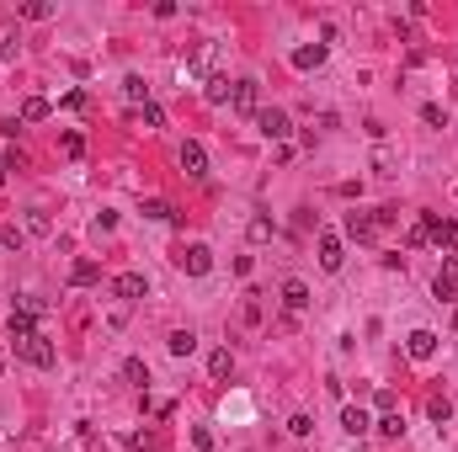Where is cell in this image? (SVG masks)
Wrapping results in <instances>:
<instances>
[{
	"mask_svg": "<svg viewBox=\"0 0 458 452\" xmlns=\"http://www.w3.org/2000/svg\"><path fill=\"white\" fill-rule=\"evenodd\" d=\"M421 229H426V239H432V245H442V250H447V256L458 250V224H453V218L421 213Z\"/></svg>",
	"mask_w": 458,
	"mask_h": 452,
	"instance_id": "cell-1",
	"label": "cell"
},
{
	"mask_svg": "<svg viewBox=\"0 0 458 452\" xmlns=\"http://www.w3.org/2000/svg\"><path fill=\"white\" fill-rule=\"evenodd\" d=\"M176 165H181V176L203 181V176H208V149H203L197 139H187V144H181V155H176Z\"/></svg>",
	"mask_w": 458,
	"mask_h": 452,
	"instance_id": "cell-2",
	"label": "cell"
},
{
	"mask_svg": "<svg viewBox=\"0 0 458 452\" xmlns=\"http://www.w3.org/2000/svg\"><path fill=\"white\" fill-rule=\"evenodd\" d=\"M16 351H22V357L32 362V368H54V362H59V351H54V341H49V335H43V330H37L32 341H22V346H16Z\"/></svg>",
	"mask_w": 458,
	"mask_h": 452,
	"instance_id": "cell-3",
	"label": "cell"
},
{
	"mask_svg": "<svg viewBox=\"0 0 458 452\" xmlns=\"http://www.w3.org/2000/svg\"><path fill=\"white\" fill-rule=\"evenodd\" d=\"M229 107L240 112V118H256V112H261V85H256V80H235V96H229Z\"/></svg>",
	"mask_w": 458,
	"mask_h": 452,
	"instance_id": "cell-4",
	"label": "cell"
},
{
	"mask_svg": "<svg viewBox=\"0 0 458 452\" xmlns=\"http://www.w3.org/2000/svg\"><path fill=\"white\" fill-rule=\"evenodd\" d=\"M144 293H149L144 272H118V277H112V298H123V303H139Z\"/></svg>",
	"mask_w": 458,
	"mask_h": 452,
	"instance_id": "cell-5",
	"label": "cell"
},
{
	"mask_svg": "<svg viewBox=\"0 0 458 452\" xmlns=\"http://www.w3.org/2000/svg\"><path fill=\"white\" fill-rule=\"evenodd\" d=\"M181 272H187V277H208V272H213V250H208L203 239L187 245V250H181Z\"/></svg>",
	"mask_w": 458,
	"mask_h": 452,
	"instance_id": "cell-6",
	"label": "cell"
},
{
	"mask_svg": "<svg viewBox=\"0 0 458 452\" xmlns=\"http://www.w3.org/2000/svg\"><path fill=\"white\" fill-rule=\"evenodd\" d=\"M432 293H437V303H458V256H447V261H442Z\"/></svg>",
	"mask_w": 458,
	"mask_h": 452,
	"instance_id": "cell-7",
	"label": "cell"
},
{
	"mask_svg": "<svg viewBox=\"0 0 458 452\" xmlns=\"http://www.w3.org/2000/svg\"><path fill=\"white\" fill-rule=\"evenodd\" d=\"M256 128H261L266 133V139H288V133H293V123H288V112H283V107H266V112H256Z\"/></svg>",
	"mask_w": 458,
	"mask_h": 452,
	"instance_id": "cell-8",
	"label": "cell"
},
{
	"mask_svg": "<svg viewBox=\"0 0 458 452\" xmlns=\"http://www.w3.org/2000/svg\"><path fill=\"white\" fill-rule=\"evenodd\" d=\"M341 431H347V437H368V431H373V415H368V410H362V405H347V410H341Z\"/></svg>",
	"mask_w": 458,
	"mask_h": 452,
	"instance_id": "cell-9",
	"label": "cell"
},
{
	"mask_svg": "<svg viewBox=\"0 0 458 452\" xmlns=\"http://www.w3.org/2000/svg\"><path fill=\"white\" fill-rule=\"evenodd\" d=\"M6 330H11V341H16V346H22V341H32V335H37V314L11 309V314H6Z\"/></svg>",
	"mask_w": 458,
	"mask_h": 452,
	"instance_id": "cell-10",
	"label": "cell"
},
{
	"mask_svg": "<svg viewBox=\"0 0 458 452\" xmlns=\"http://www.w3.org/2000/svg\"><path fill=\"white\" fill-rule=\"evenodd\" d=\"M405 351H410L416 362H432V357H437V335H432V330H410V335H405Z\"/></svg>",
	"mask_w": 458,
	"mask_h": 452,
	"instance_id": "cell-11",
	"label": "cell"
},
{
	"mask_svg": "<svg viewBox=\"0 0 458 452\" xmlns=\"http://www.w3.org/2000/svg\"><path fill=\"white\" fill-rule=\"evenodd\" d=\"M283 309H288V314L309 309V282H299V277H288V282H283Z\"/></svg>",
	"mask_w": 458,
	"mask_h": 452,
	"instance_id": "cell-12",
	"label": "cell"
},
{
	"mask_svg": "<svg viewBox=\"0 0 458 452\" xmlns=\"http://www.w3.org/2000/svg\"><path fill=\"white\" fill-rule=\"evenodd\" d=\"M341 261H347L341 234H320V266H326V272H341Z\"/></svg>",
	"mask_w": 458,
	"mask_h": 452,
	"instance_id": "cell-13",
	"label": "cell"
},
{
	"mask_svg": "<svg viewBox=\"0 0 458 452\" xmlns=\"http://www.w3.org/2000/svg\"><path fill=\"white\" fill-rule=\"evenodd\" d=\"M326 64V43H299L293 48V70H320Z\"/></svg>",
	"mask_w": 458,
	"mask_h": 452,
	"instance_id": "cell-14",
	"label": "cell"
},
{
	"mask_svg": "<svg viewBox=\"0 0 458 452\" xmlns=\"http://www.w3.org/2000/svg\"><path fill=\"white\" fill-rule=\"evenodd\" d=\"M229 372H235V351H229V346H218L213 357H208V378H229Z\"/></svg>",
	"mask_w": 458,
	"mask_h": 452,
	"instance_id": "cell-15",
	"label": "cell"
},
{
	"mask_svg": "<svg viewBox=\"0 0 458 452\" xmlns=\"http://www.w3.org/2000/svg\"><path fill=\"white\" fill-rule=\"evenodd\" d=\"M123 378H128L133 389H149V362L144 357H128V362H123Z\"/></svg>",
	"mask_w": 458,
	"mask_h": 452,
	"instance_id": "cell-16",
	"label": "cell"
},
{
	"mask_svg": "<svg viewBox=\"0 0 458 452\" xmlns=\"http://www.w3.org/2000/svg\"><path fill=\"white\" fill-rule=\"evenodd\" d=\"M70 282H75V287L101 282V266H97V261H75V266H70Z\"/></svg>",
	"mask_w": 458,
	"mask_h": 452,
	"instance_id": "cell-17",
	"label": "cell"
},
{
	"mask_svg": "<svg viewBox=\"0 0 458 452\" xmlns=\"http://www.w3.org/2000/svg\"><path fill=\"white\" fill-rule=\"evenodd\" d=\"M203 96H208V101H213V107H218V101H229V96H235V85H229V80H224V75H208V85H203Z\"/></svg>",
	"mask_w": 458,
	"mask_h": 452,
	"instance_id": "cell-18",
	"label": "cell"
},
{
	"mask_svg": "<svg viewBox=\"0 0 458 452\" xmlns=\"http://www.w3.org/2000/svg\"><path fill=\"white\" fill-rule=\"evenodd\" d=\"M347 239H373V218L368 213H347Z\"/></svg>",
	"mask_w": 458,
	"mask_h": 452,
	"instance_id": "cell-19",
	"label": "cell"
},
{
	"mask_svg": "<svg viewBox=\"0 0 458 452\" xmlns=\"http://www.w3.org/2000/svg\"><path fill=\"white\" fill-rule=\"evenodd\" d=\"M197 351V335L192 330H171V357H192Z\"/></svg>",
	"mask_w": 458,
	"mask_h": 452,
	"instance_id": "cell-20",
	"label": "cell"
},
{
	"mask_svg": "<svg viewBox=\"0 0 458 452\" xmlns=\"http://www.w3.org/2000/svg\"><path fill=\"white\" fill-rule=\"evenodd\" d=\"M16 118H22V123H43V118H49V101H43V96H27Z\"/></svg>",
	"mask_w": 458,
	"mask_h": 452,
	"instance_id": "cell-21",
	"label": "cell"
},
{
	"mask_svg": "<svg viewBox=\"0 0 458 452\" xmlns=\"http://www.w3.org/2000/svg\"><path fill=\"white\" fill-rule=\"evenodd\" d=\"M27 234H37V239H43V234H54V218L43 213V208H32V213H27Z\"/></svg>",
	"mask_w": 458,
	"mask_h": 452,
	"instance_id": "cell-22",
	"label": "cell"
},
{
	"mask_svg": "<svg viewBox=\"0 0 458 452\" xmlns=\"http://www.w3.org/2000/svg\"><path fill=\"white\" fill-rule=\"evenodd\" d=\"M373 431H378V437H389V441H395L400 431H405V415H378V420H373Z\"/></svg>",
	"mask_w": 458,
	"mask_h": 452,
	"instance_id": "cell-23",
	"label": "cell"
},
{
	"mask_svg": "<svg viewBox=\"0 0 458 452\" xmlns=\"http://www.w3.org/2000/svg\"><path fill=\"white\" fill-rule=\"evenodd\" d=\"M123 91H128V101H139V107L149 101V85H144V75H128V80H123Z\"/></svg>",
	"mask_w": 458,
	"mask_h": 452,
	"instance_id": "cell-24",
	"label": "cell"
},
{
	"mask_svg": "<svg viewBox=\"0 0 458 452\" xmlns=\"http://www.w3.org/2000/svg\"><path fill=\"white\" fill-rule=\"evenodd\" d=\"M245 234H251V245H266L278 229H272V218H251V229H245Z\"/></svg>",
	"mask_w": 458,
	"mask_h": 452,
	"instance_id": "cell-25",
	"label": "cell"
},
{
	"mask_svg": "<svg viewBox=\"0 0 458 452\" xmlns=\"http://www.w3.org/2000/svg\"><path fill=\"white\" fill-rule=\"evenodd\" d=\"M16 54H22V32L6 27V32H0V59H16Z\"/></svg>",
	"mask_w": 458,
	"mask_h": 452,
	"instance_id": "cell-26",
	"label": "cell"
},
{
	"mask_svg": "<svg viewBox=\"0 0 458 452\" xmlns=\"http://www.w3.org/2000/svg\"><path fill=\"white\" fill-rule=\"evenodd\" d=\"M139 123H144V128H166V112H160L155 101H144V107H139Z\"/></svg>",
	"mask_w": 458,
	"mask_h": 452,
	"instance_id": "cell-27",
	"label": "cell"
},
{
	"mask_svg": "<svg viewBox=\"0 0 458 452\" xmlns=\"http://www.w3.org/2000/svg\"><path fill=\"white\" fill-rule=\"evenodd\" d=\"M22 16H27V22H49L54 6H49V0H32V6H22Z\"/></svg>",
	"mask_w": 458,
	"mask_h": 452,
	"instance_id": "cell-28",
	"label": "cell"
},
{
	"mask_svg": "<svg viewBox=\"0 0 458 452\" xmlns=\"http://www.w3.org/2000/svg\"><path fill=\"white\" fill-rule=\"evenodd\" d=\"M421 123H432V128H442V123H447V107H437V101H426V107H421Z\"/></svg>",
	"mask_w": 458,
	"mask_h": 452,
	"instance_id": "cell-29",
	"label": "cell"
},
{
	"mask_svg": "<svg viewBox=\"0 0 458 452\" xmlns=\"http://www.w3.org/2000/svg\"><path fill=\"white\" fill-rule=\"evenodd\" d=\"M144 218H176V213H171L166 197H149V203H144Z\"/></svg>",
	"mask_w": 458,
	"mask_h": 452,
	"instance_id": "cell-30",
	"label": "cell"
},
{
	"mask_svg": "<svg viewBox=\"0 0 458 452\" xmlns=\"http://www.w3.org/2000/svg\"><path fill=\"white\" fill-rule=\"evenodd\" d=\"M64 155H70V160H80V155H85V139H80V133H75V128L64 133Z\"/></svg>",
	"mask_w": 458,
	"mask_h": 452,
	"instance_id": "cell-31",
	"label": "cell"
},
{
	"mask_svg": "<svg viewBox=\"0 0 458 452\" xmlns=\"http://www.w3.org/2000/svg\"><path fill=\"white\" fill-rule=\"evenodd\" d=\"M0 239H6V245H11V250H22V245H27V234H22V229H16V224H6V229H0Z\"/></svg>",
	"mask_w": 458,
	"mask_h": 452,
	"instance_id": "cell-32",
	"label": "cell"
},
{
	"mask_svg": "<svg viewBox=\"0 0 458 452\" xmlns=\"http://www.w3.org/2000/svg\"><path fill=\"white\" fill-rule=\"evenodd\" d=\"M288 431H293V437H314V420H309V415H293Z\"/></svg>",
	"mask_w": 458,
	"mask_h": 452,
	"instance_id": "cell-33",
	"label": "cell"
},
{
	"mask_svg": "<svg viewBox=\"0 0 458 452\" xmlns=\"http://www.w3.org/2000/svg\"><path fill=\"white\" fill-rule=\"evenodd\" d=\"M192 447H197V452H213V431L197 426V431H192Z\"/></svg>",
	"mask_w": 458,
	"mask_h": 452,
	"instance_id": "cell-34",
	"label": "cell"
},
{
	"mask_svg": "<svg viewBox=\"0 0 458 452\" xmlns=\"http://www.w3.org/2000/svg\"><path fill=\"white\" fill-rule=\"evenodd\" d=\"M405 245L416 250V245H426V229H421V218H416V224H410V234H405Z\"/></svg>",
	"mask_w": 458,
	"mask_h": 452,
	"instance_id": "cell-35",
	"label": "cell"
},
{
	"mask_svg": "<svg viewBox=\"0 0 458 452\" xmlns=\"http://www.w3.org/2000/svg\"><path fill=\"white\" fill-rule=\"evenodd\" d=\"M373 405L384 410V415H395V394H389V389H378V394H373Z\"/></svg>",
	"mask_w": 458,
	"mask_h": 452,
	"instance_id": "cell-36",
	"label": "cell"
},
{
	"mask_svg": "<svg viewBox=\"0 0 458 452\" xmlns=\"http://www.w3.org/2000/svg\"><path fill=\"white\" fill-rule=\"evenodd\" d=\"M447 415H453V405H447V399H432V420H437V426H442Z\"/></svg>",
	"mask_w": 458,
	"mask_h": 452,
	"instance_id": "cell-37",
	"label": "cell"
},
{
	"mask_svg": "<svg viewBox=\"0 0 458 452\" xmlns=\"http://www.w3.org/2000/svg\"><path fill=\"white\" fill-rule=\"evenodd\" d=\"M453 330H458V314H453Z\"/></svg>",
	"mask_w": 458,
	"mask_h": 452,
	"instance_id": "cell-38",
	"label": "cell"
}]
</instances>
